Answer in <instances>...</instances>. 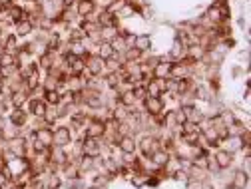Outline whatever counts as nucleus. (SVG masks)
I'll return each instance as SVG.
<instances>
[{
  "instance_id": "f257e3e1",
  "label": "nucleus",
  "mask_w": 251,
  "mask_h": 189,
  "mask_svg": "<svg viewBox=\"0 0 251 189\" xmlns=\"http://www.w3.org/2000/svg\"><path fill=\"white\" fill-rule=\"evenodd\" d=\"M72 132L66 123H56L52 125V145H58V147H68L72 143Z\"/></svg>"
},
{
  "instance_id": "c756f323",
  "label": "nucleus",
  "mask_w": 251,
  "mask_h": 189,
  "mask_svg": "<svg viewBox=\"0 0 251 189\" xmlns=\"http://www.w3.org/2000/svg\"><path fill=\"white\" fill-rule=\"evenodd\" d=\"M4 52V46H2V40H0V54H2Z\"/></svg>"
},
{
  "instance_id": "7ed1b4c3",
  "label": "nucleus",
  "mask_w": 251,
  "mask_h": 189,
  "mask_svg": "<svg viewBox=\"0 0 251 189\" xmlns=\"http://www.w3.org/2000/svg\"><path fill=\"white\" fill-rule=\"evenodd\" d=\"M211 155H213V160H215V164H217L219 171L229 169V167H233V164H235V155H233V153H229V151H226L224 147H217Z\"/></svg>"
},
{
  "instance_id": "6e6552de",
  "label": "nucleus",
  "mask_w": 251,
  "mask_h": 189,
  "mask_svg": "<svg viewBox=\"0 0 251 189\" xmlns=\"http://www.w3.org/2000/svg\"><path fill=\"white\" fill-rule=\"evenodd\" d=\"M34 30H36L34 22L30 18H24V20H20V22H16L12 26V34H16L18 38H28V36L34 34Z\"/></svg>"
},
{
  "instance_id": "a211bd4d",
  "label": "nucleus",
  "mask_w": 251,
  "mask_h": 189,
  "mask_svg": "<svg viewBox=\"0 0 251 189\" xmlns=\"http://www.w3.org/2000/svg\"><path fill=\"white\" fill-rule=\"evenodd\" d=\"M170 155H172V153H170L168 149H162V147H160V149H155V151L150 155V160H151V164L155 165V169H162L164 164L168 162V157H170Z\"/></svg>"
},
{
  "instance_id": "4468645a",
  "label": "nucleus",
  "mask_w": 251,
  "mask_h": 189,
  "mask_svg": "<svg viewBox=\"0 0 251 189\" xmlns=\"http://www.w3.org/2000/svg\"><path fill=\"white\" fill-rule=\"evenodd\" d=\"M28 112H26V108H12L10 112H8V116H6V119L12 123V125H24L26 121H28Z\"/></svg>"
},
{
  "instance_id": "f03ea898",
  "label": "nucleus",
  "mask_w": 251,
  "mask_h": 189,
  "mask_svg": "<svg viewBox=\"0 0 251 189\" xmlns=\"http://www.w3.org/2000/svg\"><path fill=\"white\" fill-rule=\"evenodd\" d=\"M136 138H138V155H142V157H150L155 149H160L158 140H155L151 134H148V132H142Z\"/></svg>"
},
{
  "instance_id": "4be33fe9",
  "label": "nucleus",
  "mask_w": 251,
  "mask_h": 189,
  "mask_svg": "<svg viewBox=\"0 0 251 189\" xmlns=\"http://www.w3.org/2000/svg\"><path fill=\"white\" fill-rule=\"evenodd\" d=\"M120 32L118 26H102L100 28V42H112Z\"/></svg>"
},
{
  "instance_id": "412c9836",
  "label": "nucleus",
  "mask_w": 251,
  "mask_h": 189,
  "mask_svg": "<svg viewBox=\"0 0 251 189\" xmlns=\"http://www.w3.org/2000/svg\"><path fill=\"white\" fill-rule=\"evenodd\" d=\"M94 54H96L98 58H102V60H108V58L114 56V48H112L110 42H98V44H96V50H94Z\"/></svg>"
},
{
  "instance_id": "6ab92c4d",
  "label": "nucleus",
  "mask_w": 251,
  "mask_h": 189,
  "mask_svg": "<svg viewBox=\"0 0 251 189\" xmlns=\"http://www.w3.org/2000/svg\"><path fill=\"white\" fill-rule=\"evenodd\" d=\"M42 119H44V123H46V125H56V123H60L58 106H48V104H46V112H44Z\"/></svg>"
},
{
  "instance_id": "f8f14e48",
  "label": "nucleus",
  "mask_w": 251,
  "mask_h": 189,
  "mask_svg": "<svg viewBox=\"0 0 251 189\" xmlns=\"http://www.w3.org/2000/svg\"><path fill=\"white\" fill-rule=\"evenodd\" d=\"M185 52H187V48L181 44V40L172 38V44H170V48H168L166 58L172 60V62H176V60H183V58H185Z\"/></svg>"
},
{
  "instance_id": "aec40b11",
  "label": "nucleus",
  "mask_w": 251,
  "mask_h": 189,
  "mask_svg": "<svg viewBox=\"0 0 251 189\" xmlns=\"http://www.w3.org/2000/svg\"><path fill=\"white\" fill-rule=\"evenodd\" d=\"M28 102V92L26 90H16L10 94V104L12 108H24Z\"/></svg>"
},
{
  "instance_id": "5701e85b",
  "label": "nucleus",
  "mask_w": 251,
  "mask_h": 189,
  "mask_svg": "<svg viewBox=\"0 0 251 189\" xmlns=\"http://www.w3.org/2000/svg\"><path fill=\"white\" fill-rule=\"evenodd\" d=\"M118 104H120V106H124V108H134L138 102H136V98H134L132 90H128V92L118 94Z\"/></svg>"
},
{
  "instance_id": "1a4fd4ad",
  "label": "nucleus",
  "mask_w": 251,
  "mask_h": 189,
  "mask_svg": "<svg viewBox=\"0 0 251 189\" xmlns=\"http://www.w3.org/2000/svg\"><path fill=\"white\" fill-rule=\"evenodd\" d=\"M190 76H192V70H190V64H187L185 60L172 62V66H170V78L181 80V78H190Z\"/></svg>"
},
{
  "instance_id": "f3484780",
  "label": "nucleus",
  "mask_w": 251,
  "mask_h": 189,
  "mask_svg": "<svg viewBox=\"0 0 251 189\" xmlns=\"http://www.w3.org/2000/svg\"><path fill=\"white\" fill-rule=\"evenodd\" d=\"M74 8H76L78 18H86L88 14H92L94 10H96V4H94V0H78V2L74 4Z\"/></svg>"
},
{
  "instance_id": "a878e982",
  "label": "nucleus",
  "mask_w": 251,
  "mask_h": 189,
  "mask_svg": "<svg viewBox=\"0 0 251 189\" xmlns=\"http://www.w3.org/2000/svg\"><path fill=\"white\" fill-rule=\"evenodd\" d=\"M18 64V60L14 54H8V52H2L0 54V68H4V66H16Z\"/></svg>"
},
{
  "instance_id": "20e7f679",
  "label": "nucleus",
  "mask_w": 251,
  "mask_h": 189,
  "mask_svg": "<svg viewBox=\"0 0 251 189\" xmlns=\"http://www.w3.org/2000/svg\"><path fill=\"white\" fill-rule=\"evenodd\" d=\"M142 110H144L146 114H150V116H160V114H164L166 106H164L162 96H148V98L142 102Z\"/></svg>"
},
{
  "instance_id": "7c9ffc66",
  "label": "nucleus",
  "mask_w": 251,
  "mask_h": 189,
  "mask_svg": "<svg viewBox=\"0 0 251 189\" xmlns=\"http://www.w3.org/2000/svg\"><path fill=\"white\" fill-rule=\"evenodd\" d=\"M0 140H4V132H2V128H0Z\"/></svg>"
},
{
  "instance_id": "393cba45",
  "label": "nucleus",
  "mask_w": 251,
  "mask_h": 189,
  "mask_svg": "<svg viewBox=\"0 0 251 189\" xmlns=\"http://www.w3.org/2000/svg\"><path fill=\"white\" fill-rule=\"evenodd\" d=\"M48 106H58L60 104V100H62V96L56 92V90H48V92H44V98H42Z\"/></svg>"
},
{
  "instance_id": "9b49d317",
  "label": "nucleus",
  "mask_w": 251,
  "mask_h": 189,
  "mask_svg": "<svg viewBox=\"0 0 251 189\" xmlns=\"http://www.w3.org/2000/svg\"><path fill=\"white\" fill-rule=\"evenodd\" d=\"M132 46L138 48L140 52H151L153 50V36L150 32H140V34L134 36Z\"/></svg>"
},
{
  "instance_id": "cd10ccee",
  "label": "nucleus",
  "mask_w": 251,
  "mask_h": 189,
  "mask_svg": "<svg viewBox=\"0 0 251 189\" xmlns=\"http://www.w3.org/2000/svg\"><path fill=\"white\" fill-rule=\"evenodd\" d=\"M4 167H6V160H4V157H2V155H0V171H2Z\"/></svg>"
},
{
  "instance_id": "39448f33",
  "label": "nucleus",
  "mask_w": 251,
  "mask_h": 189,
  "mask_svg": "<svg viewBox=\"0 0 251 189\" xmlns=\"http://www.w3.org/2000/svg\"><path fill=\"white\" fill-rule=\"evenodd\" d=\"M84 62H86V74H88V76H102V74H104V60L98 58L94 52L88 54V56L84 58Z\"/></svg>"
},
{
  "instance_id": "bb28decb",
  "label": "nucleus",
  "mask_w": 251,
  "mask_h": 189,
  "mask_svg": "<svg viewBox=\"0 0 251 189\" xmlns=\"http://www.w3.org/2000/svg\"><path fill=\"white\" fill-rule=\"evenodd\" d=\"M132 94H134V98H136V102L138 104H142L146 98H148V92H146V86H142V84H138V86H134L132 88Z\"/></svg>"
},
{
  "instance_id": "dca6fc26",
  "label": "nucleus",
  "mask_w": 251,
  "mask_h": 189,
  "mask_svg": "<svg viewBox=\"0 0 251 189\" xmlns=\"http://www.w3.org/2000/svg\"><path fill=\"white\" fill-rule=\"evenodd\" d=\"M34 138L46 145V147H52V125H42V128L34 130Z\"/></svg>"
},
{
  "instance_id": "0eeeda50",
  "label": "nucleus",
  "mask_w": 251,
  "mask_h": 189,
  "mask_svg": "<svg viewBox=\"0 0 251 189\" xmlns=\"http://www.w3.org/2000/svg\"><path fill=\"white\" fill-rule=\"evenodd\" d=\"M249 181H251V175L245 173V171H241V169L237 167V169H233V173H231V179H229L227 189H247V187H249Z\"/></svg>"
},
{
  "instance_id": "9d476101",
  "label": "nucleus",
  "mask_w": 251,
  "mask_h": 189,
  "mask_svg": "<svg viewBox=\"0 0 251 189\" xmlns=\"http://www.w3.org/2000/svg\"><path fill=\"white\" fill-rule=\"evenodd\" d=\"M120 153H138V138L136 136H122L116 142Z\"/></svg>"
},
{
  "instance_id": "2eb2a0df",
  "label": "nucleus",
  "mask_w": 251,
  "mask_h": 189,
  "mask_svg": "<svg viewBox=\"0 0 251 189\" xmlns=\"http://www.w3.org/2000/svg\"><path fill=\"white\" fill-rule=\"evenodd\" d=\"M219 147H224L226 151H229V153H237V151H241V147H243V142H241V138H235V136H227V138H224L222 140V143H219Z\"/></svg>"
},
{
  "instance_id": "b1692460",
  "label": "nucleus",
  "mask_w": 251,
  "mask_h": 189,
  "mask_svg": "<svg viewBox=\"0 0 251 189\" xmlns=\"http://www.w3.org/2000/svg\"><path fill=\"white\" fill-rule=\"evenodd\" d=\"M110 44H112V48H114V54H124L126 50L130 48V46H128V42H126V38H124V36H120V32H118V36H116Z\"/></svg>"
},
{
  "instance_id": "c85d7f7f",
  "label": "nucleus",
  "mask_w": 251,
  "mask_h": 189,
  "mask_svg": "<svg viewBox=\"0 0 251 189\" xmlns=\"http://www.w3.org/2000/svg\"><path fill=\"white\" fill-rule=\"evenodd\" d=\"M76 2H78V0H64V4H66V6H74Z\"/></svg>"
},
{
  "instance_id": "423d86ee",
  "label": "nucleus",
  "mask_w": 251,
  "mask_h": 189,
  "mask_svg": "<svg viewBox=\"0 0 251 189\" xmlns=\"http://www.w3.org/2000/svg\"><path fill=\"white\" fill-rule=\"evenodd\" d=\"M104 136V121L100 119H94L90 118L84 125V138H94V140H100Z\"/></svg>"
},
{
  "instance_id": "ddd939ff",
  "label": "nucleus",
  "mask_w": 251,
  "mask_h": 189,
  "mask_svg": "<svg viewBox=\"0 0 251 189\" xmlns=\"http://www.w3.org/2000/svg\"><path fill=\"white\" fill-rule=\"evenodd\" d=\"M48 160L52 162V164H58V165H64L70 157H68V151H66V147H58V145H52L50 149H48Z\"/></svg>"
}]
</instances>
